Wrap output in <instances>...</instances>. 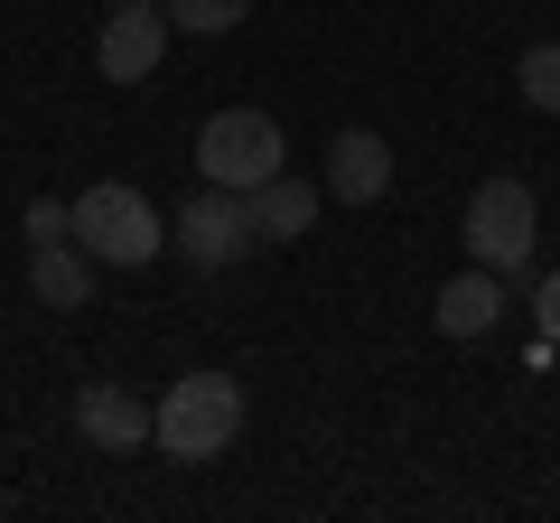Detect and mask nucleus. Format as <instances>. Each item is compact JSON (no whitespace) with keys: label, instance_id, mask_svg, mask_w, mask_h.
Segmentation results:
<instances>
[{"label":"nucleus","instance_id":"nucleus-1","mask_svg":"<svg viewBox=\"0 0 560 523\" xmlns=\"http://www.w3.org/2000/svg\"><path fill=\"white\" fill-rule=\"evenodd\" d=\"M150 440L168 449L178 467H206V458H224V449L243 440V383L234 374H178L160 393V411H150Z\"/></svg>","mask_w":560,"mask_h":523},{"label":"nucleus","instance_id":"nucleus-2","mask_svg":"<svg viewBox=\"0 0 560 523\" xmlns=\"http://www.w3.org/2000/svg\"><path fill=\"white\" fill-rule=\"evenodd\" d=\"M66 216H75V243L103 262V271H140V262H160V253H168V216L140 197V187H121V178L84 187Z\"/></svg>","mask_w":560,"mask_h":523},{"label":"nucleus","instance_id":"nucleus-3","mask_svg":"<svg viewBox=\"0 0 560 523\" xmlns=\"http://www.w3.org/2000/svg\"><path fill=\"white\" fill-rule=\"evenodd\" d=\"M467 262H486V271H504V281H523L541 253V197L523 178H486L477 197H467Z\"/></svg>","mask_w":560,"mask_h":523},{"label":"nucleus","instance_id":"nucleus-4","mask_svg":"<svg viewBox=\"0 0 560 523\" xmlns=\"http://www.w3.org/2000/svg\"><path fill=\"white\" fill-rule=\"evenodd\" d=\"M280 160H290V141H280V121L271 113H253V103H224V113H206V131H197V178L206 187H261V178H280Z\"/></svg>","mask_w":560,"mask_h":523},{"label":"nucleus","instance_id":"nucleus-5","mask_svg":"<svg viewBox=\"0 0 560 523\" xmlns=\"http://www.w3.org/2000/svg\"><path fill=\"white\" fill-rule=\"evenodd\" d=\"M168 243H178L197 271H234V262L253 253V216H243L234 187H197V197L168 216Z\"/></svg>","mask_w":560,"mask_h":523},{"label":"nucleus","instance_id":"nucleus-6","mask_svg":"<svg viewBox=\"0 0 560 523\" xmlns=\"http://www.w3.org/2000/svg\"><path fill=\"white\" fill-rule=\"evenodd\" d=\"M168 57V10L140 0V10H103V38H94V75L103 84H150Z\"/></svg>","mask_w":560,"mask_h":523},{"label":"nucleus","instance_id":"nucleus-7","mask_svg":"<svg viewBox=\"0 0 560 523\" xmlns=\"http://www.w3.org/2000/svg\"><path fill=\"white\" fill-rule=\"evenodd\" d=\"M75 430H84V449H103V458H131V449H150V403H140L131 383H84L75 393Z\"/></svg>","mask_w":560,"mask_h":523},{"label":"nucleus","instance_id":"nucleus-8","mask_svg":"<svg viewBox=\"0 0 560 523\" xmlns=\"http://www.w3.org/2000/svg\"><path fill=\"white\" fill-rule=\"evenodd\" d=\"M327 197L337 206H374L383 187H393V141H383V131H337V141H327Z\"/></svg>","mask_w":560,"mask_h":523},{"label":"nucleus","instance_id":"nucleus-9","mask_svg":"<svg viewBox=\"0 0 560 523\" xmlns=\"http://www.w3.org/2000/svg\"><path fill=\"white\" fill-rule=\"evenodd\" d=\"M318 197L327 187H308V178H261V187H243V216H253V243H300L308 224H318Z\"/></svg>","mask_w":560,"mask_h":523},{"label":"nucleus","instance_id":"nucleus-10","mask_svg":"<svg viewBox=\"0 0 560 523\" xmlns=\"http://www.w3.org/2000/svg\"><path fill=\"white\" fill-rule=\"evenodd\" d=\"M94 271H103V262L84 253L75 234L28 253V290H38V309H84V300H94Z\"/></svg>","mask_w":560,"mask_h":523},{"label":"nucleus","instance_id":"nucleus-11","mask_svg":"<svg viewBox=\"0 0 560 523\" xmlns=\"http://www.w3.org/2000/svg\"><path fill=\"white\" fill-rule=\"evenodd\" d=\"M430 318H440V337H486V327L504 318V271H458V281L440 290V300H430Z\"/></svg>","mask_w":560,"mask_h":523},{"label":"nucleus","instance_id":"nucleus-12","mask_svg":"<svg viewBox=\"0 0 560 523\" xmlns=\"http://www.w3.org/2000/svg\"><path fill=\"white\" fill-rule=\"evenodd\" d=\"M168 28H187V38H224V28L253 20V0H160Z\"/></svg>","mask_w":560,"mask_h":523},{"label":"nucleus","instance_id":"nucleus-13","mask_svg":"<svg viewBox=\"0 0 560 523\" xmlns=\"http://www.w3.org/2000/svg\"><path fill=\"white\" fill-rule=\"evenodd\" d=\"M514 84H523V103H533V113H560V38H541V47H523V66H514Z\"/></svg>","mask_w":560,"mask_h":523},{"label":"nucleus","instance_id":"nucleus-14","mask_svg":"<svg viewBox=\"0 0 560 523\" xmlns=\"http://www.w3.org/2000/svg\"><path fill=\"white\" fill-rule=\"evenodd\" d=\"M66 234H75V216H66L57 197H38V206H28V243H66Z\"/></svg>","mask_w":560,"mask_h":523},{"label":"nucleus","instance_id":"nucleus-15","mask_svg":"<svg viewBox=\"0 0 560 523\" xmlns=\"http://www.w3.org/2000/svg\"><path fill=\"white\" fill-rule=\"evenodd\" d=\"M533 309H541V327H551V337H560V271H551V281L533 290Z\"/></svg>","mask_w":560,"mask_h":523},{"label":"nucleus","instance_id":"nucleus-16","mask_svg":"<svg viewBox=\"0 0 560 523\" xmlns=\"http://www.w3.org/2000/svg\"><path fill=\"white\" fill-rule=\"evenodd\" d=\"M103 10H140V0H103Z\"/></svg>","mask_w":560,"mask_h":523}]
</instances>
